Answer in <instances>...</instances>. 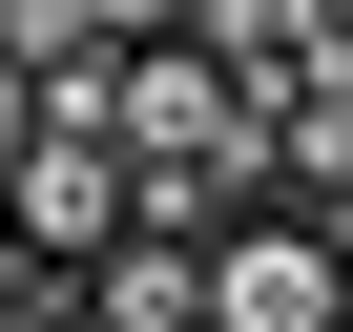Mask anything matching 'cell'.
<instances>
[{"label":"cell","instance_id":"cell-2","mask_svg":"<svg viewBox=\"0 0 353 332\" xmlns=\"http://www.w3.org/2000/svg\"><path fill=\"white\" fill-rule=\"evenodd\" d=\"M208 249H229V229H125L63 311H83V332H208Z\"/></svg>","mask_w":353,"mask_h":332},{"label":"cell","instance_id":"cell-1","mask_svg":"<svg viewBox=\"0 0 353 332\" xmlns=\"http://www.w3.org/2000/svg\"><path fill=\"white\" fill-rule=\"evenodd\" d=\"M208 332H353V229L250 208V229L208 249Z\"/></svg>","mask_w":353,"mask_h":332},{"label":"cell","instance_id":"cell-3","mask_svg":"<svg viewBox=\"0 0 353 332\" xmlns=\"http://www.w3.org/2000/svg\"><path fill=\"white\" fill-rule=\"evenodd\" d=\"M0 249H21V166H0Z\"/></svg>","mask_w":353,"mask_h":332}]
</instances>
